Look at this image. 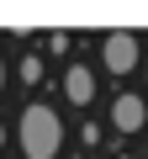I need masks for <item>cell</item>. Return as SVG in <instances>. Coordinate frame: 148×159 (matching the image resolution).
<instances>
[{"mask_svg": "<svg viewBox=\"0 0 148 159\" xmlns=\"http://www.w3.org/2000/svg\"><path fill=\"white\" fill-rule=\"evenodd\" d=\"M111 122H116V133H143V122H148V106H143V96H116L111 101Z\"/></svg>", "mask_w": 148, "mask_h": 159, "instance_id": "obj_3", "label": "cell"}, {"mask_svg": "<svg viewBox=\"0 0 148 159\" xmlns=\"http://www.w3.org/2000/svg\"><path fill=\"white\" fill-rule=\"evenodd\" d=\"M0 85H6V64H0Z\"/></svg>", "mask_w": 148, "mask_h": 159, "instance_id": "obj_6", "label": "cell"}, {"mask_svg": "<svg viewBox=\"0 0 148 159\" xmlns=\"http://www.w3.org/2000/svg\"><path fill=\"white\" fill-rule=\"evenodd\" d=\"M58 143H63V122H58V111H48V106H27V111H21V154H27V159H53Z\"/></svg>", "mask_w": 148, "mask_h": 159, "instance_id": "obj_1", "label": "cell"}, {"mask_svg": "<svg viewBox=\"0 0 148 159\" xmlns=\"http://www.w3.org/2000/svg\"><path fill=\"white\" fill-rule=\"evenodd\" d=\"M63 96H69L74 106L95 101V74H90V69H80V64H69V74H63Z\"/></svg>", "mask_w": 148, "mask_h": 159, "instance_id": "obj_4", "label": "cell"}, {"mask_svg": "<svg viewBox=\"0 0 148 159\" xmlns=\"http://www.w3.org/2000/svg\"><path fill=\"white\" fill-rule=\"evenodd\" d=\"M21 80H27V85H37V80H42V58H37V53L21 58Z\"/></svg>", "mask_w": 148, "mask_h": 159, "instance_id": "obj_5", "label": "cell"}, {"mask_svg": "<svg viewBox=\"0 0 148 159\" xmlns=\"http://www.w3.org/2000/svg\"><path fill=\"white\" fill-rule=\"evenodd\" d=\"M0 143H6V127H0Z\"/></svg>", "mask_w": 148, "mask_h": 159, "instance_id": "obj_7", "label": "cell"}, {"mask_svg": "<svg viewBox=\"0 0 148 159\" xmlns=\"http://www.w3.org/2000/svg\"><path fill=\"white\" fill-rule=\"evenodd\" d=\"M101 58H106L111 74H132V69H137V37H132V32H111V37L101 43Z\"/></svg>", "mask_w": 148, "mask_h": 159, "instance_id": "obj_2", "label": "cell"}]
</instances>
